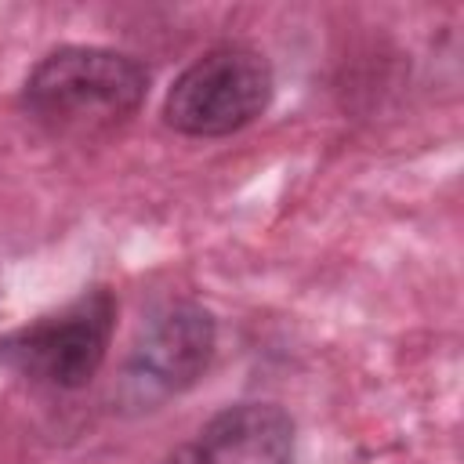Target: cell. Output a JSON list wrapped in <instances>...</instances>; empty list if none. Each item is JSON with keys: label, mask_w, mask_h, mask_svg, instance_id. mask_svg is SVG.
Wrapping results in <instances>:
<instances>
[{"label": "cell", "mask_w": 464, "mask_h": 464, "mask_svg": "<svg viewBox=\"0 0 464 464\" xmlns=\"http://www.w3.org/2000/svg\"><path fill=\"white\" fill-rule=\"evenodd\" d=\"M272 98L268 62L243 44L199 54L167 91L163 120L192 138H221L265 112Z\"/></svg>", "instance_id": "cell-3"}, {"label": "cell", "mask_w": 464, "mask_h": 464, "mask_svg": "<svg viewBox=\"0 0 464 464\" xmlns=\"http://www.w3.org/2000/svg\"><path fill=\"white\" fill-rule=\"evenodd\" d=\"M141 62L105 47H58L25 80L22 105L33 123L58 138H94L127 123L145 102Z\"/></svg>", "instance_id": "cell-1"}, {"label": "cell", "mask_w": 464, "mask_h": 464, "mask_svg": "<svg viewBox=\"0 0 464 464\" xmlns=\"http://www.w3.org/2000/svg\"><path fill=\"white\" fill-rule=\"evenodd\" d=\"M116 326V297L98 286L65 308L33 319L0 341V362L14 373L62 392L83 388L105 362Z\"/></svg>", "instance_id": "cell-2"}, {"label": "cell", "mask_w": 464, "mask_h": 464, "mask_svg": "<svg viewBox=\"0 0 464 464\" xmlns=\"http://www.w3.org/2000/svg\"><path fill=\"white\" fill-rule=\"evenodd\" d=\"M214 355V319L192 301L163 304L145 326L127 359V388L141 402L185 392Z\"/></svg>", "instance_id": "cell-4"}, {"label": "cell", "mask_w": 464, "mask_h": 464, "mask_svg": "<svg viewBox=\"0 0 464 464\" xmlns=\"http://www.w3.org/2000/svg\"><path fill=\"white\" fill-rule=\"evenodd\" d=\"M294 420L272 402H239L214 413L167 464H290Z\"/></svg>", "instance_id": "cell-5"}]
</instances>
